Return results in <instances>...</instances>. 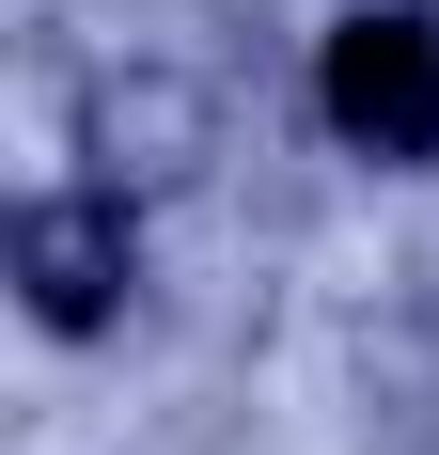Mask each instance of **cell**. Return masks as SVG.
Wrapping results in <instances>:
<instances>
[{"mask_svg":"<svg viewBox=\"0 0 439 455\" xmlns=\"http://www.w3.org/2000/svg\"><path fill=\"white\" fill-rule=\"evenodd\" d=\"M330 126L361 157H439V16L377 0V16L330 32Z\"/></svg>","mask_w":439,"mask_h":455,"instance_id":"obj_1","label":"cell"},{"mask_svg":"<svg viewBox=\"0 0 439 455\" xmlns=\"http://www.w3.org/2000/svg\"><path fill=\"white\" fill-rule=\"evenodd\" d=\"M126 267H141L126 188H47V204H16V283H32V315H47V330L126 315Z\"/></svg>","mask_w":439,"mask_h":455,"instance_id":"obj_2","label":"cell"},{"mask_svg":"<svg viewBox=\"0 0 439 455\" xmlns=\"http://www.w3.org/2000/svg\"><path fill=\"white\" fill-rule=\"evenodd\" d=\"M204 157V94L188 79H94V173H188Z\"/></svg>","mask_w":439,"mask_h":455,"instance_id":"obj_3","label":"cell"}]
</instances>
